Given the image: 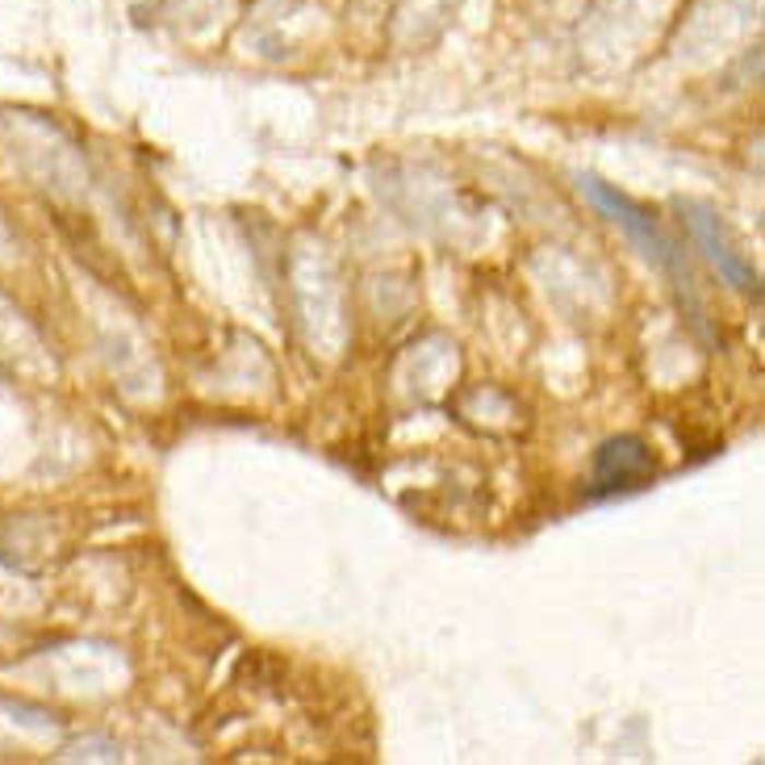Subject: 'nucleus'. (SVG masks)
<instances>
[{
    "instance_id": "obj_3",
    "label": "nucleus",
    "mask_w": 765,
    "mask_h": 765,
    "mask_svg": "<svg viewBox=\"0 0 765 765\" xmlns=\"http://www.w3.org/2000/svg\"><path fill=\"white\" fill-rule=\"evenodd\" d=\"M682 214H686V226H691L698 251L711 260V268H716L719 276L737 289V293H757V272H753V263L732 247L728 231L719 226V217L711 214V210H703V205H682Z\"/></svg>"
},
{
    "instance_id": "obj_2",
    "label": "nucleus",
    "mask_w": 765,
    "mask_h": 765,
    "mask_svg": "<svg viewBox=\"0 0 765 765\" xmlns=\"http://www.w3.org/2000/svg\"><path fill=\"white\" fill-rule=\"evenodd\" d=\"M652 478H657V460H652L645 439H636V435H620V439H607V444L595 452L590 498L632 494V490H645Z\"/></svg>"
},
{
    "instance_id": "obj_1",
    "label": "nucleus",
    "mask_w": 765,
    "mask_h": 765,
    "mask_svg": "<svg viewBox=\"0 0 765 765\" xmlns=\"http://www.w3.org/2000/svg\"><path fill=\"white\" fill-rule=\"evenodd\" d=\"M581 192L590 197V205H595L598 214H607L620 231H627V239L636 243L648 260L657 263V268H666V272H673L678 281H686L682 289H691V272H686V263H682V251H678V243L657 226V217L648 214V210H640L632 197H623L620 189L595 180V176L581 180Z\"/></svg>"
}]
</instances>
